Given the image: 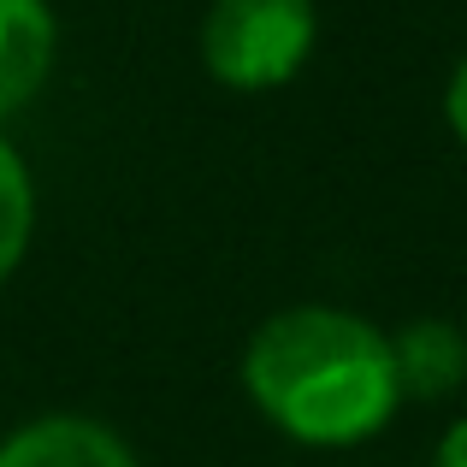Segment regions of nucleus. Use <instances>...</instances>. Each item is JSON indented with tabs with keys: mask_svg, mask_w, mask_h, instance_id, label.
Returning <instances> with one entry per match:
<instances>
[{
	"mask_svg": "<svg viewBox=\"0 0 467 467\" xmlns=\"http://www.w3.org/2000/svg\"><path fill=\"white\" fill-rule=\"evenodd\" d=\"M243 385L278 432L314 450L367 444L402 409L390 337L373 319L326 302L261 319L243 349Z\"/></svg>",
	"mask_w": 467,
	"mask_h": 467,
	"instance_id": "obj_1",
	"label": "nucleus"
},
{
	"mask_svg": "<svg viewBox=\"0 0 467 467\" xmlns=\"http://www.w3.org/2000/svg\"><path fill=\"white\" fill-rule=\"evenodd\" d=\"M314 36V0H213L202 18V59L213 83L261 95L308 66Z\"/></svg>",
	"mask_w": 467,
	"mask_h": 467,
	"instance_id": "obj_2",
	"label": "nucleus"
},
{
	"mask_svg": "<svg viewBox=\"0 0 467 467\" xmlns=\"http://www.w3.org/2000/svg\"><path fill=\"white\" fill-rule=\"evenodd\" d=\"M0 467H137V456L89 414H42L0 444Z\"/></svg>",
	"mask_w": 467,
	"mask_h": 467,
	"instance_id": "obj_3",
	"label": "nucleus"
},
{
	"mask_svg": "<svg viewBox=\"0 0 467 467\" xmlns=\"http://www.w3.org/2000/svg\"><path fill=\"white\" fill-rule=\"evenodd\" d=\"M402 402H444L467 385V331L456 319H409L390 337Z\"/></svg>",
	"mask_w": 467,
	"mask_h": 467,
	"instance_id": "obj_4",
	"label": "nucleus"
},
{
	"mask_svg": "<svg viewBox=\"0 0 467 467\" xmlns=\"http://www.w3.org/2000/svg\"><path fill=\"white\" fill-rule=\"evenodd\" d=\"M54 6L47 0H0V119L36 101L54 71Z\"/></svg>",
	"mask_w": 467,
	"mask_h": 467,
	"instance_id": "obj_5",
	"label": "nucleus"
},
{
	"mask_svg": "<svg viewBox=\"0 0 467 467\" xmlns=\"http://www.w3.org/2000/svg\"><path fill=\"white\" fill-rule=\"evenodd\" d=\"M30 231H36V190H30V171H24L18 149L0 137V285L18 273L24 249H30Z\"/></svg>",
	"mask_w": 467,
	"mask_h": 467,
	"instance_id": "obj_6",
	"label": "nucleus"
},
{
	"mask_svg": "<svg viewBox=\"0 0 467 467\" xmlns=\"http://www.w3.org/2000/svg\"><path fill=\"white\" fill-rule=\"evenodd\" d=\"M444 119H450V130H456V142L467 149V54H462V66L450 71V89H444Z\"/></svg>",
	"mask_w": 467,
	"mask_h": 467,
	"instance_id": "obj_7",
	"label": "nucleus"
},
{
	"mask_svg": "<svg viewBox=\"0 0 467 467\" xmlns=\"http://www.w3.org/2000/svg\"><path fill=\"white\" fill-rule=\"evenodd\" d=\"M432 467H467V420H456L432 450Z\"/></svg>",
	"mask_w": 467,
	"mask_h": 467,
	"instance_id": "obj_8",
	"label": "nucleus"
}]
</instances>
